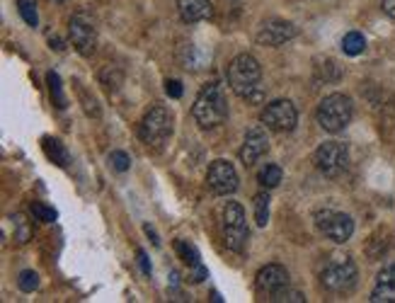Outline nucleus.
<instances>
[{
  "mask_svg": "<svg viewBox=\"0 0 395 303\" xmlns=\"http://www.w3.org/2000/svg\"><path fill=\"white\" fill-rule=\"evenodd\" d=\"M192 117L202 129H213V126L226 121V117H228V97H226V90L219 80H211V83L199 90L192 107Z\"/></svg>",
  "mask_w": 395,
  "mask_h": 303,
  "instance_id": "1",
  "label": "nucleus"
},
{
  "mask_svg": "<svg viewBox=\"0 0 395 303\" xmlns=\"http://www.w3.org/2000/svg\"><path fill=\"white\" fill-rule=\"evenodd\" d=\"M228 85L238 97H245V99H257L262 97L260 95V80H262V66L255 56H250V53H240L230 61L228 66Z\"/></svg>",
  "mask_w": 395,
  "mask_h": 303,
  "instance_id": "2",
  "label": "nucleus"
},
{
  "mask_svg": "<svg viewBox=\"0 0 395 303\" xmlns=\"http://www.w3.org/2000/svg\"><path fill=\"white\" fill-rule=\"evenodd\" d=\"M352 99L342 93H333L328 97H322V102L318 105L315 119L320 124V129H325L328 134H339V131L347 129V124L352 121Z\"/></svg>",
  "mask_w": 395,
  "mask_h": 303,
  "instance_id": "3",
  "label": "nucleus"
},
{
  "mask_svg": "<svg viewBox=\"0 0 395 303\" xmlns=\"http://www.w3.org/2000/svg\"><path fill=\"white\" fill-rule=\"evenodd\" d=\"M357 265L349 255H333L320 272V284L330 293H349L357 287Z\"/></svg>",
  "mask_w": 395,
  "mask_h": 303,
  "instance_id": "4",
  "label": "nucleus"
},
{
  "mask_svg": "<svg viewBox=\"0 0 395 303\" xmlns=\"http://www.w3.org/2000/svg\"><path fill=\"white\" fill-rule=\"evenodd\" d=\"M221 230H224V241L228 245V250L243 252L245 243H248V219L245 211L238 202H228L221 211Z\"/></svg>",
  "mask_w": 395,
  "mask_h": 303,
  "instance_id": "5",
  "label": "nucleus"
},
{
  "mask_svg": "<svg viewBox=\"0 0 395 303\" xmlns=\"http://www.w3.org/2000/svg\"><path fill=\"white\" fill-rule=\"evenodd\" d=\"M172 134V114L165 107L156 105L146 112V117L141 119L139 136L146 146H160L167 136Z\"/></svg>",
  "mask_w": 395,
  "mask_h": 303,
  "instance_id": "6",
  "label": "nucleus"
},
{
  "mask_svg": "<svg viewBox=\"0 0 395 303\" xmlns=\"http://www.w3.org/2000/svg\"><path fill=\"white\" fill-rule=\"evenodd\" d=\"M260 121L267 129L276 131V134H289V131L296 129L298 112L291 99H272V102L265 105V110H262Z\"/></svg>",
  "mask_w": 395,
  "mask_h": 303,
  "instance_id": "7",
  "label": "nucleus"
},
{
  "mask_svg": "<svg viewBox=\"0 0 395 303\" xmlns=\"http://www.w3.org/2000/svg\"><path fill=\"white\" fill-rule=\"evenodd\" d=\"M315 165L325 178H339L349 167V148L339 141H325L315 151Z\"/></svg>",
  "mask_w": 395,
  "mask_h": 303,
  "instance_id": "8",
  "label": "nucleus"
},
{
  "mask_svg": "<svg viewBox=\"0 0 395 303\" xmlns=\"http://www.w3.org/2000/svg\"><path fill=\"white\" fill-rule=\"evenodd\" d=\"M238 173H235L233 162L228 160H213L208 165L206 173V187L211 189L213 194L219 197H226V194H233L238 189Z\"/></svg>",
  "mask_w": 395,
  "mask_h": 303,
  "instance_id": "9",
  "label": "nucleus"
},
{
  "mask_svg": "<svg viewBox=\"0 0 395 303\" xmlns=\"http://www.w3.org/2000/svg\"><path fill=\"white\" fill-rule=\"evenodd\" d=\"M318 219V228L325 233V238H330L333 243H347L354 233V221L352 216L339 214V211H320L315 216Z\"/></svg>",
  "mask_w": 395,
  "mask_h": 303,
  "instance_id": "10",
  "label": "nucleus"
},
{
  "mask_svg": "<svg viewBox=\"0 0 395 303\" xmlns=\"http://www.w3.org/2000/svg\"><path fill=\"white\" fill-rule=\"evenodd\" d=\"M71 42H73L75 51L80 56H90L95 51V44H97V29H95V22L88 15L78 12V15L71 17Z\"/></svg>",
  "mask_w": 395,
  "mask_h": 303,
  "instance_id": "11",
  "label": "nucleus"
},
{
  "mask_svg": "<svg viewBox=\"0 0 395 303\" xmlns=\"http://www.w3.org/2000/svg\"><path fill=\"white\" fill-rule=\"evenodd\" d=\"M270 151V138H267V131L262 126H252V129L245 134V143L240 148V160L245 167L255 165L265 153Z\"/></svg>",
  "mask_w": 395,
  "mask_h": 303,
  "instance_id": "12",
  "label": "nucleus"
},
{
  "mask_svg": "<svg viewBox=\"0 0 395 303\" xmlns=\"http://www.w3.org/2000/svg\"><path fill=\"white\" fill-rule=\"evenodd\" d=\"M294 37H296V27L286 20H270L257 32V42L262 47H281Z\"/></svg>",
  "mask_w": 395,
  "mask_h": 303,
  "instance_id": "13",
  "label": "nucleus"
},
{
  "mask_svg": "<svg viewBox=\"0 0 395 303\" xmlns=\"http://www.w3.org/2000/svg\"><path fill=\"white\" fill-rule=\"evenodd\" d=\"M289 287V272L281 265H267L257 272V289L265 293H276L279 289Z\"/></svg>",
  "mask_w": 395,
  "mask_h": 303,
  "instance_id": "14",
  "label": "nucleus"
},
{
  "mask_svg": "<svg viewBox=\"0 0 395 303\" xmlns=\"http://www.w3.org/2000/svg\"><path fill=\"white\" fill-rule=\"evenodd\" d=\"M371 303H395V262L385 265L376 277V287L371 291Z\"/></svg>",
  "mask_w": 395,
  "mask_h": 303,
  "instance_id": "15",
  "label": "nucleus"
},
{
  "mask_svg": "<svg viewBox=\"0 0 395 303\" xmlns=\"http://www.w3.org/2000/svg\"><path fill=\"white\" fill-rule=\"evenodd\" d=\"M177 12L182 17V22L194 25V22H204L211 17V0H177Z\"/></svg>",
  "mask_w": 395,
  "mask_h": 303,
  "instance_id": "16",
  "label": "nucleus"
},
{
  "mask_svg": "<svg viewBox=\"0 0 395 303\" xmlns=\"http://www.w3.org/2000/svg\"><path fill=\"white\" fill-rule=\"evenodd\" d=\"M175 247H177V252H180V257L184 260V265H189V267H194V269H197V279H194V284L202 282V279L206 277V267H204L202 260H199L197 247H194L192 243H187V241H177Z\"/></svg>",
  "mask_w": 395,
  "mask_h": 303,
  "instance_id": "17",
  "label": "nucleus"
},
{
  "mask_svg": "<svg viewBox=\"0 0 395 303\" xmlns=\"http://www.w3.org/2000/svg\"><path fill=\"white\" fill-rule=\"evenodd\" d=\"M44 153H47V158L49 160H53L58 167H66L68 165V151H66V146H63L58 138H44Z\"/></svg>",
  "mask_w": 395,
  "mask_h": 303,
  "instance_id": "18",
  "label": "nucleus"
},
{
  "mask_svg": "<svg viewBox=\"0 0 395 303\" xmlns=\"http://www.w3.org/2000/svg\"><path fill=\"white\" fill-rule=\"evenodd\" d=\"M366 49V39L361 32H347L342 39V51L347 56H359V53H364Z\"/></svg>",
  "mask_w": 395,
  "mask_h": 303,
  "instance_id": "19",
  "label": "nucleus"
},
{
  "mask_svg": "<svg viewBox=\"0 0 395 303\" xmlns=\"http://www.w3.org/2000/svg\"><path fill=\"white\" fill-rule=\"evenodd\" d=\"M281 178H284V173H281L279 165H265L260 170V175H257L260 184H262V187H267V189H274L276 184L281 182Z\"/></svg>",
  "mask_w": 395,
  "mask_h": 303,
  "instance_id": "20",
  "label": "nucleus"
},
{
  "mask_svg": "<svg viewBox=\"0 0 395 303\" xmlns=\"http://www.w3.org/2000/svg\"><path fill=\"white\" fill-rule=\"evenodd\" d=\"M17 10H20V17L27 22L29 27L39 25V12H37V0H17Z\"/></svg>",
  "mask_w": 395,
  "mask_h": 303,
  "instance_id": "21",
  "label": "nucleus"
},
{
  "mask_svg": "<svg viewBox=\"0 0 395 303\" xmlns=\"http://www.w3.org/2000/svg\"><path fill=\"white\" fill-rule=\"evenodd\" d=\"M29 211H32V216H34V219L44 221V223H53V221L58 219V211L53 209V206L44 204V202H32Z\"/></svg>",
  "mask_w": 395,
  "mask_h": 303,
  "instance_id": "22",
  "label": "nucleus"
},
{
  "mask_svg": "<svg viewBox=\"0 0 395 303\" xmlns=\"http://www.w3.org/2000/svg\"><path fill=\"white\" fill-rule=\"evenodd\" d=\"M47 80H49V88H51V99H53V102H56L58 110H63V107H66V97H63L61 78H58V73L49 71V73H47Z\"/></svg>",
  "mask_w": 395,
  "mask_h": 303,
  "instance_id": "23",
  "label": "nucleus"
},
{
  "mask_svg": "<svg viewBox=\"0 0 395 303\" xmlns=\"http://www.w3.org/2000/svg\"><path fill=\"white\" fill-rule=\"evenodd\" d=\"M255 221L260 228H265L270 221V197L267 194H257L255 197Z\"/></svg>",
  "mask_w": 395,
  "mask_h": 303,
  "instance_id": "24",
  "label": "nucleus"
},
{
  "mask_svg": "<svg viewBox=\"0 0 395 303\" xmlns=\"http://www.w3.org/2000/svg\"><path fill=\"white\" fill-rule=\"evenodd\" d=\"M272 301H274V303H284V301H289V303H303V301H306V296H303L301 291H294V289L284 287V289H279L276 293H272Z\"/></svg>",
  "mask_w": 395,
  "mask_h": 303,
  "instance_id": "25",
  "label": "nucleus"
},
{
  "mask_svg": "<svg viewBox=\"0 0 395 303\" xmlns=\"http://www.w3.org/2000/svg\"><path fill=\"white\" fill-rule=\"evenodd\" d=\"M17 287L22 289L25 293H32L34 289L39 287V274L32 272V269H25V272H20V279H17Z\"/></svg>",
  "mask_w": 395,
  "mask_h": 303,
  "instance_id": "26",
  "label": "nucleus"
},
{
  "mask_svg": "<svg viewBox=\"0 0 395 303\" xmlns=\"http://www.w3.org/2000/svg\"><path fill=\"white\" fill-rule=\"evenodd\" d=\"M110 162H112V167H115L117 173H126V170L131 167V158L126 156L124 151H115V153H112Z\"/></svg>",
  "mask_w": 395,
  "mask_h": 303,
  "instance_id": "27",
  "label": "nucleus"
},
{
  "mask_svg": "<svg viewBox=\"0 0 395 303\" xmlns=\"http://www.w3.org/2000/svg\"><path fill=\"white\" fill-rule=\"evenodd\" d=\"M165 93L170 95V97H182V83L180 80H167L165 83Z\"/></svg>",
  "mask_w": 395,
  "mask_h": 303,
  "instance_id": "28",
  "label": "nucleus"
},
{
  "mask_svg": "<svg viewBox=\"0 0 395 303\" xmlns=\"http://www.w3.org/2000/svg\"><path fill=\"white\" fill-rule=\"evenodd\" d=\"M136 257H139V265H141V269H143V274H148V277H151V262H148L146 252L139 250V252H136Z\"/></svg>",
  "mask_w": 395,
  "mask_h": 303,
  "instance_id": "29",
  "label": "nucleus"
},
{
  "mask_svg": "<svg viewBox=\"0 0 395 303\" xmlns=\"http://www.w3.org/2000/svg\"><path fill=\"white\" fill-rule=\"evenodd\" d=\"M383 10L385 15H390L395 20V0H383Z\"/></svg>",
  "mask_w": 395,
  "mask_h": 303,
  "instance_id": "30",
  "label": "nucleus"
},
{
  "mask_svg": "<svg viewBox=\"0 0 395 303\" xmlns=\"http://www.w3.org/2000/svg\"><path fill=\"white\" fill-rule=\"evenodd\" d=\"M143 230H146V235L153 241V245H160V241H158V235H156V230L151 228V226H143Z\"/></svg>",
  "mask_w": 395,
  "mask_h": 303,
  "instance_id": "31",
  "label": "nucleus"
}]
</instances>
